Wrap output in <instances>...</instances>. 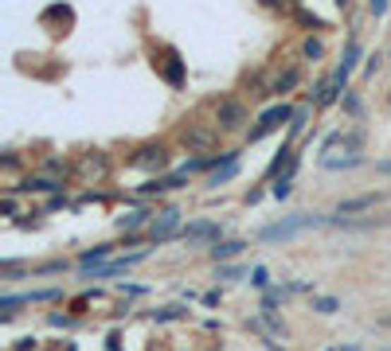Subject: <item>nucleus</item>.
<instances>
[{
  "label": "nucleus",
  "mask_w": 391,
  "mask_h": 351,
  "mask_svg": "<svg viewBox=\"0 0 391 351\" xmlns=\"http://www.w3.org/2000/svg\"><path fill=\"white\" fill-rule=\"evenodd\" d=\"M243 250H247V242L227 238V242H215V246H212V258H215V261H227V258H239Z\"/></svg>",
  "instance_id": "obj_13"
},
{
  "label": "nucleus",
  "mask_w": 391,
  "mask_h": 351,
  "mask_svg": "<svg viewBox=\"0 0 391 351\" xmlns=\"http://www.w3.org/2000/svg\"><path fill=\"white\" fill-rule=\"evenodd\" d=\"M270 195H274V199H286V195H289V176H282L278 184L270 187Z\"/></svg>",
  "instance_id": "obj_22"
},
{
  "label": "nucleus",
  "mask_w": 391,
  "mask_h": 351,
  "mask_svg": "<svg viewBox=\"0 0 391 351\" xmlns=\"http://www.w3.org/2000/svg\"><path fill=\"white\" fill-rule=\"evenodd\" d=\"M313 309L321 312V316H332V312L340 309V301H337V297H313Z\"/></svg>",
  "instance_id": "obj_18"
},
{
  "label": "nucleus",
  "mask_w": 391,
  "mask_h": 351,
  "mask_svg": "<svg viewBox=\"0 0 391 351\" xmlns=\"http://www.w3.org/2000/svg\"><path fill=\"white\" fill-rule=\"evenodd\" d=\"M157 67L164 70V78H169V86H184V63L176 58V51H164V58H153Z\"/></svg>",
  "instance_id": "obj_10"
},
{
  "label": "nucleus",
  "mask_w": 391,
  "mask_h": 351,
  "mask_svg": "<svg viewBox=\"0 0 391 351\" xmlns=\"http://www.w3.org/2000/svg\"><path fill=\"white\" fill-rule=\"evenodd\" d=\"M380 199H383V192H368V195H352V199H340V203H337V218H344V215H360V211H372Z\"/></svg>",
  "instance_id": "obj_9"
},
{
  "label": "nucleus",
  "mask_w": 391,
  "mask_h": 351,
  "mask_svg": "<svg viewBox=\"0 0 391 351\" xmlns=\"http://www.w3.org/2000/svg\"><path fill=\"white\" fill-rule=\"evenodd\" d=\"M247 106L239 98H219V106H215V121H219V133H239V129L247 125Z\"/></svg>",
  "instance_id": "obj_2"
},
{
  "label": "nucleus",
  "mask_w": 391,
  "mask_h": 351,
  "mask_svg": "<svg viewBox=\"0 0 391 351\" xmlns=\"http://www.w3.org/2000/svg\"><path fill=\"white\" fill-rule=\"evenodd\" d=\"M298 78H301V70L298 67H286V70H278V75L266 82V94H289L294 86H298Z\"/></svg>",
  "instance_id": "obj_11"
},
{
  "label": "nucleus",
  "mask_w": 391,
  "mask_h": 351,
  "mask_svg": "<svg viewBox=\"0 0 391 351\" xmlns=\"http://www.w3.org/2000/svg\"><path fill=\"white\" fill-rule=\"evenodd\" d=\"M59 180H47V176H28L24 184H20V192H59Z\"/></svg>",
  "instance_id": "obj_14"
},
{
  "label": "nucleus",
  "mask_w": 391,
  "mask_h": 351,
  "mask_svg": "<svg viewBox=\"0 0 391 351\" xmlns=\"http://www.w3.org/2000/svg\"><path fill=\"white\" fill-rule=\"evenodd\" d=\"M356 58H360V47H356V39L349 43V51H344V63H340V70H337V78L344 82V78L352 75V67H356Z\"/></svg>",
  "instance_id": "obj_16"
},
{
  "label": "nucleus",
  "mask_w": 391,
  "mask_h": 351,
  "mask_svg": "<svg viewBox=\"0 0 391 351\" xmlns=\"http://www.w3.org/2000/svg\"><path fill=\"white\" fill-rule=\"evenodd\" d=\"M149 215H153V211H129V215H121V218H118V226H121V230H137V226L153 223Z\"/></svg>",
  "instance_id": "obj_15"
},
{
  "label": "nucleus",
  "mask_w": 391,
  "mask_h": 351,
  "mask_svg": "<svg viewBox=\"0 0 391 351\" xmlns=\"http://www.w3.org/2000/svg\"><path fill=\"white\" fill-rule=\"evenodd\" d=\"M106 172H110V160H106V152H83L78 156V176H83L86 184H94V180H106Z\"/></svg>",
  "instance_id": "obj_6"
},
{
  "label": "nucleus",
  "mask_w": 391,
  "mask_h": 351,
  "mask_svg": "<svg viewBox=\"0 0 391 351\" xmlns=\"http://www.w3.org/2000/svg\"><path fill=\"white\" fill-rule=\"evenodd\" d=\"M282 121H294V109H289V106H274V109H266L263 121H258V125L247 133V137H251V144L263 141V137H270L274 129H282Z\"/></svg>",
  "instance_id": "obj_5"
},
{
  "label": "nucleus",
  "mask_w": 391,
  "mask_h": 351,
  "mask_svg": "<svg viewBox=\"0 0 391 351\" xmlns=\"http://www.w3.org/2000/svg\"><path fill=\"white\" fill-rule=\"evenodd\" d=\"M184 144L188 152H215V144H219V129L212 125H184Z\"/></svg>",
  "instance_id": "obj_4"
},
{
  "label": "nucleus",
  "mask_w": 391,
  "mask_h": 351,
  "mask_svg": "<svg viewBox=\"0 0 391 351\" xmlns=\"http://www.w3.org/2000/svg\"><path fill=\"white\" fill-rule=\"evenodd\" d=\"M360 164V156H329L325 160V168H332V172H337V168H356Z\"/></svg>",
  "instance_id": "obj_20"
},
{
  "label": "nucleus",
  "mask_w": 391,
  "mask_h": 351,
  "mask_svg": "<svg viewBox=\"0 0 391 351\" xmlns=\"http://www.w3.org/2000/svg\"><path fill=\"white\" fill-rule=\"evenodd\" d=\"M380 168H383V172H391V160H383V164H380Z\"/></svg>",
  "instance_id": "obj_27"
},
{
  "label": "nucleus",
  "mask_w": 391,
  "mask_h": 351,
  "mask_svg": "<svg viewBox=\"0 0 391 351\" xmlns=\"http://www.w3.org/2000/svg\"><path fill=\"white\" fill-rule=\"evenodd\" d=\"M340 351H360V347H352V343H349V347H340Z\"/></svg>",
  "instance_id": "obj_28"
},
{
  "label": "nucleus",
  "mask_w": 391,
  "mask_h": 351,
  "mask_svg": "<svg viewBox=\"0 0 391 351\" xmlns=\"http://www.w3.org/2000/svg\"><path fill=\"white\" fill-rule=\"evenodd\" d=\"M110 250H114V246H94V250H86V254H83V258H78V266H83V269H90V266H94V261H102V258H110Z\"/></svg>",
  "instance_id": "obj_17"
},
{
  "label": "nucleus",
  "mask_w": 391,
  "mask_h": 351,
  "mask_svg": "<svg viewBox=\"0 0 391 351\" xmlns=\"http://www.w3.org/2000/svg\"><path fill=\"white\" fill-rule=\"evenodd\" d=\"M301 51H306V58H313V63H317V58H321V55H325V47H321V39H306V47H301Z\"/></svg>",
  "instance_id": "obj_21"
},
{
  "label": "nucleus",
  "mask_w": 391,
  "mask_h": 351,
  "mask_svg": "<svg viewBox=\"0 0 391 351\" xmlns=\"http://www.w3.org/2000/svg\"><path fill=\"white\" fill-rule=\"evenodd\" d=\"M321 223H329V218H321V215H289V218H278V223L263 226L258 238H263V242H289V238H298V234L313 230V226H321Z\"/></svg>",
  "instance_id": "obj_1"
},
{
  "label": "nucleus",
  "mask_w": 391,
  "mask_h": 351,
  "mask_svg": "<svg viewBox=\"0 0 391 351\" xmlns=\"http://www.w3.org/2000/svg\"><path fill=\"white\" fill-rule=\"evenodd\" d=\"M180 316H188V309H184V304H169V309L153 312V320H180Z\"/></svg>",
  "instance_id": "obj_19"
},
{
  "label": "nucleus",
  "mask_w": 391,
  "mask_h": 351,
  "mask_svg": "<svg viewBox=\"0 0 391 351\" xmlns=\"http://www.w3.org/2000/svg\"><path fill=\"white\" fill-rule=\"evenodd\" d=\"M251 281H255L258 289H266V281H270V277H266V269H263V266H255V269H251Z\"/></svg>",
  "instance_id": "obj_23"
},
{
  "label": "nucleus",
  "mask_w": 391,
  "mask_h": 351,
  "mask_svg": "<svg viewBox=\"0 0 391 351\" xmlns=\"http://www.w3.org/2000/svg\"><path fill=\"white\" fill-rule=\"evenodd\" d=\"M298 20H301V24H309V27H321V20L309 16V12H301V8H298Z\"/></svg>",
  "instance_id": "obj_25"
},
{
  "label": "nucleus",
  "mask_w": 391,
  "mask_h": 351,
  "mask_svg": "<svg viewBox=\"0 0 391 351\" xmlns=\"http://www.w3.org/2000/svg\"><path fill=\"white\" fill-rule=\"evenodd\" d=\"M387 12V0H372V16H383Z\"/></svg>",
  "instance_id": "obj_26"
},
{
  "label": "nucleus",
  "mask_w": 391,
  "mask_h": 351,
  "mask_svg": "<svg viewBox=\"0 0 391 351\" xmlns=\"http://www.w3.org/2000/svg\"><path fill=\"white\" fill-rule=\"evenodd\" d=\"M176 223H180V211H176V207L157 211L153 223H149V238H153V242H164V238H172V234H176Z\"/></svg>",
  "instance_id": "obj_7"
},
{
  "label": "nucleus",
  "mask_w": 391,
  "mask_h": 351,
  "mask_svg": "<svg viewBox=\"0 0 391 351\" xmlns=\"http://www.w3.org/2000/svg\"><path fill=\"white\" fill-rule=\"evenodd\" d=\"M219 277H223V281H235V277H243V269H235V266H219Z\"/></svg>",
  "instance_id": "obj_24"
},
{
  "label": "nucleus",
  "mask_w": 391,
  "mask_h": 351,
  "mask_svg": "<svg viewBox=\"0 0 391 351\" xmlns=\"http://www.w3.org/2000/svg\"><path fill=\"white\" fill-rule=\"evenodd\" d=\"M235 172H239V152H227V160H223V168H215L207 184H212V187H219V184H227V180H231V176H235Z\"/></svg>",
  "instance_id": "obj_12"
},
{
  "label": "nucleus",
  "mask_w": 391,
  "mask_h": 351,
  "mask_svg": "<svg viewBox=\"0 0 391 351\" xmlns=\"http://www.w3.org/2000/svg\"><path fill=\"white\" fill-rule=\"evenodd\" d=\"M219 234H223V226L219 223H188V226H180L176 230V238H184V242H219Z\"/></svg>",
  "instance_id": "obj_8"
},
{
  "label": "nucleus",
  "mask_w": 391,
  "mask_h": 351,
  "mask_svg": "<svg viewBox=\"0 0 391 351\" xmlns=\"http://www.w3.org/2000/svg\"><path fill=\"white\" fill-rule=\"evenodd\" d=\"M129 164L133 168H141V172H164V168H169V149H164L161 141H149V144H141V149L133 152V156H129Z\"/></svg>",
  "instance_id": "obj_3"
}]
</instances>
